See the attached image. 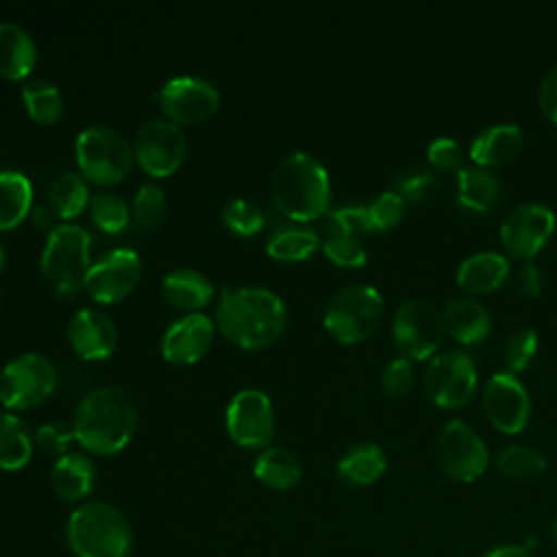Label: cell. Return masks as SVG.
<instances>
[{
	"instance_id": "13",
	"label": "cell",
	"mask_w": 557,
	"mask_h": 557,
	"mask_svg": "<svg viewBox=\"0 0 557 557\" xmlns=\"http://www.w3.org/2000/svg\"><path fill=\"white\" fill-rule=\"evenodd\" d=\"M437 459L442 470L459 481H476L490 466V453L476 431L463 420H448L437 435Z\"/></svg>"
},
{
	"instance_id": "16",
	"label": "cell",
	"mask_w": 557,
	"mask_h": 557,
	"mask_svg": "<svg viewBox=\"0 0 557 557\" xmlns=\"http://www.w3.org/2000/svg\"><path fill=\"white\" fill-rule=\"evenodd\" d=\"M481 400L487 420L500 433H520L531 416V398L522 381L511 372H494L481 389Z\"/></svg>"
},
{
	"instance_id": "35",
	"label": "cell",
	"mask_w": 557,
	"mask_h": 557,
	"mask_svg": "<svg viewBox=\"0 0 557 557\" xmlns=\"http://www.w3.org/2000/svg\"><path fill=\"white\" fill-rule=\"evenodd\" d=\"M89 215L98 228L104 233H120L128 226L131 207L120 194L113 191H96L89 198Z\"/></svg>"
},
{
	"instance_id": "18",
	"label": "cell",
	"mask_w": 557,
	"mask_h": 557,
	"mask_svg": "<svg viewBox=\"0 0 557 557\" xmlns=\"http://www.w3.org/2000/svg\"><path fill=\"white\" fill-rule=\"evenodd\" d=\"M215 322L207 313L191 311L172 320L161 335V355L170 363H191L211 346Z\"/></svg>"
},
{
	"instance_id": "31",
	"label": "cell",
	"mask_w": 557,
	"mask_h": 557,
	"mask_svg": "<svg viewBox=\"0 0 557 557\" xmlns=\"http://www.w3.org/2000/svg\"><path fill=\"white\" fill-rule=\"evenodd\" d=\"M33 202V183L20 170L0 172V231L17 226L28 213Z\"/></svg>"
},
{
	"instance_id": "38",
	"label": "cell",
	"mask_w": 557,
	"mask_h": 557,
	"mask_svg": "<svg viewBox=\"0 0 557 557\" xmlns=\"http://www.w3.org/2000/svg\"><path fill=\"white\" fill-rule=\"evenodd\" d=\"M435 185V174L422 165L400 168L392 176V191H396L405 202H422Z\"/></svg>"
},
{
	"instance_id": "47",
	"label": "cell",
	"mask_w": 557,
	"mask_h": 557,
	"mask_svg": "<svg viewBox=\"0 0 557 557\" xmlns=\"http://www.w3.org/2000/svg\"><path fill=\"white\" fill-rule=\"evenodd\" d=\"M513 285L520 294L533 298L542 289V270L533 261H520L513 270Z\"/></svg>"
},
{
	"instance_id": "5",
	"label": "cell",
	"mask_w": 557,
	"mask_h": 557,
	"mask_svg": "<svg viewBox=\"0 0 557 557\" xmlns=\"http://www.w3.org/2000/svg\"><path fill=\"white\" fill-rule=\"evenodd\" d=\"M89 248V231L74 222H61L46 233L39 265L59 294H72L85 285L91 265Z\"/></svg>"
},
{
	"instance_id": "24",
	"label": "cell",
	"mask_w": 557,
	"mask_h": 557,
	"mask_svg": "<svg viewBox=\"0 0 557 557\" xmlns=\"http://www.w3.org/2000/svg\"><path fill=\"white\" fill-rule=\"evenodd\" d=\"M37 63V44L17 22L0 20V76L20 81Z\"/></svg>"
},
{
	"instance_id": "48",
	"label": "cell",
	"mask_w": 557,
	"mask_h": 557,
	"mask_svg": "<svg viewBox=\"0 0 557 557\" xmlns=\"http://www.w3.org/2000/svg\"><path fill=\"white\" fill-rule=\"evenodd\" d=\"M30 222L37 226V228H46V231H52L57 226V213L50 209V205H35L30 209Z\"/></svg>"
},
{
	"instance_id": "7",
	"label": "cell",
	"mask_w": 557,
	"mask_h": 557,
	"mask_svg": "<svg viewBox=\"0 0 557 557\" xmlns=\"http://www.w3.org/2000/svg\"><path fill=\"white\" fill-rule=\"evenodd\" d=\"M383 318V296L368 283L339 287L324 307V329L337 342L357 344L370 337Z\"/></svg>"
},
{
	"instance_id": "32",
	"label": "cell",
	"mask_w": 557,
	"mask_h": 557,
	"mask_svg": "<svg viewBox=\"0 0 557 557\" xmlns=\"http://www.w3.org/2000/svg\"><path fill=\"white\" fill-rule=\"evenodd\" d=\"M89 198L91 196L85 176L72 170L54 176L48 187V205L61 220L78 215L89 205Z\"/></svg>"
},
{
	"instance_id": "14",
	"label": "cell",
	"mask_w": 557,
	"mask_h": 557,
	"mask_svg": "<svg viewBox=\"0 0 557 557\" xmlns=\"http://www.w3.org/2000/svg\"><path fill=\"white\" fill-rule=\"evenodd\" d=\"M157 100L165 117L174 124H198L218 111L220 91L202 76L178 74L159 87Z\"/></svg>"
},
{
	"instance_id": "49",
	"label": "cell",
	"mask_w": 557,
	"mask_h": 557,
	"mask_svg": "<svg viewBox=\"0 0 557 557\" xmlns=\"http://www.w3.org/2000/svg\"><path fill=\"white\" fill-rule=\"evenodd\" d=\"M481 557H533V553L527 544H500L490 548Z\"/></svg>"
},
{
	"instance_id": "27",
	"label": "cell",
	"mask_w": 557,
	"mask_h": 557,
	"mask_svg": "<svg viewBox=\"0 0 557 557\" xmlns=\"http://www.w3.org/2000/svg\"><path fill=\"white\" fill-rule=\"evenodd\" d=\"M387 468V455L376 442L350 446L337 461V476L346 485L363 487L374 483Z\"/></svg>"
},
{
	"instance_id": "50",
	"label": "cell",
	"mask_w": 557,
	"mask_h": 557,
	"mask_svg": "<svg viewBox=\"0 0 557 557\" xmlns=\"http://www.w3.org/2000/svg\"><path fill=\"white\" fill-rule=\"evenodd\" d=\"M550 535H553V542H555V546H557V511H555L553 522H550Z\"/></svg>"
},
{
	"instance_id": "28",
	"label": "cell",
	"mask_w": 557,
	"mask_h": 557,
	"mask_svg": "<svg viewBox=\"0 0 557 557\" xmlns=\"http://www.w3.org/2000/svg\"><path fill=\"white\" fill-rule=\"evenodd\" d=\"M498 191H500V183L496 174L487 168L466 165L457 174V205L463 211H472V213L490 211L498 200Z\"/></svg>"
},
{
	"instance_id": "36",
	"label": "cell",
	"mask_w": 557,
	"mask_h": 557,
	"mask_svg": "<svg viewBox=\"0 0 557 557\" xmlns=\"http://www.w3.org/2000/svg\"><path fill=\"white\" fill-rule=\"evenodd\" d=\"M168 211V198L161 185L146 181L137 187L133 202H131V215L141 228H154L161 224Z\"/></svg>"
},
{
	"instance_id": "25",
	"label": "cell",
	"mask_w": 557,
	"mask_h": 557,
	"mask_svg": "<svg viewBox=\"0 0 557 557\" xmlns=\"http://www.w3.org/2000/svg\"><path fill=\"white\" fill-rule=\"evenodd\" d=\"M161 294L172 307L196 311L213 300L215 285L200 270L174 268L163 276Z\"/></svg>"
},
{
	"instance_id": "42",
	"label": "cell",
	"mask_w": 557,
	"mask_h": 557,
	"mask_svg": "<svg viewBox=\"0 0 557 557\" xmlns=\"http://www.w3.org/2000/svg\"><path fill=\"white\" fill-rule=\"evenodd\" d=\"M324 255L339 268H361L368 261L366 246L350 235H329L322 239Z\"/></svg>"
},
{
	"instance_id": "10",
	"label": "cell",
	"mask_w": 557,
	"mask_h": 557,
	"mask_svg": "<svg viewBox=\"0 0 557 557\" xmlns=\"http://www.w3.org/2000/svg\"><path fill=\"white\" fill-rule=\"evenodd\" d=\"M424 392L442 409L463 407L479 383L474 359L459 348L437 352L424 368Z\"/></svg>"
},
{
	"instance_id": "41",
	"label": "cell",
	"mask_w": 557,
	"mask_h": 557,
	"mask_svg": "<svg viewBox=\"0 0 557 557\" xmlns=\"http://www.w3.org/2000/svg\"><path fill=\"white\" fill-rule=\"evenodd\" d=\"M405 205L407 202L392 189L381 191L379 196H374L366 205L372 231H387V228L396 226L405 215Z\"/></svg>"
},
{
	"instance_id": "17",
	"label": "cell",
	"mask_w": 557,
	"mask_h": 557,
	"mask_svg": "<svg viewBox=\"0 0 557 557\" xmlns=\"http://www.w3.org/2000/svg\"><path fill=\"white\" fill-rule=\"evenodd\" d=\"M141 276V257L137 250L120 246L100 255L85 276V289L96 302L122 300Z\"/></svg>"
},
{
	"instance_id": "19",
	"label": "cell",
	"mask_w": 557,
	"mask_h": 557,
	"mask_svg": "<svg viewBox=\"0 0 557 557\" xmlns=\"http://www.w3.org/2000/svg\"><path fill=\"white\" fill-rule=\"evenodd\" d=\"M67 342L83 359H104L117 346V326L100 309L83 307L67 320Z\"/></svg>"
},
{
	"instance_id": "3",
	"label": "cell",
	"mask_w": 557,
	"mask_h": 557,
	"mask_svg": "<svg viewBox=\"0 0 557 557\" xmlns=\"http://www.w3.org/2000/svg\"><path fill=\"white\" fill-rule=\"evenodd\" d=\"M270 191L278 211L296 222L318 220L331 205L329 172L305 150L289 152L278 161L270 178Z\"/></svg>"
},
{
	"instance_id": "1",
	"label": "cell",
	"mask_w": 557,
	"mask_h": 557,
	"mask_svg": "<svg viewBox=\"0 0 557 557\" xmlns=\"http://www.w3.org/2000/svg\"><path fill=\"white\" fill-rule=\"evenodd\" d=\"M287 309L283 298L263 285L224 287L215 305L220 333L242 348H263L285 329Z\"/></svg>"
},
{
	"instance_id": "9",
	"label": "cell",
	"mask_w": 557,
	"mask_h": 557,
	"mask_svg": "<svg viewBox=\"0 0 557 557\" xmlns=\"http://www.w3.org/2000/svg\"><path fill=\"white\" fill-rule=\"evenodd\" d=\"M57 387V368L41 352H20L0 370V400L9 409H30Z\"/></svg>"
},
{
	"instance_id": "26",
	"label": "cell",
	"mask_w": 557,
	"mask_h": 557,
	"mask_svg": "<svg viewBox=\"0 0 557 557\" xmlns=\"http://www.w3.org/2000/svg\"><path fill=\"white\" fill-rule=\"evenodd\" d=\"M252 474L270 490H292L302 479V463L296 453L283 446H265L252 461Z\"/></svg>"
},
{
	"instance_id": "21",
	"label": "cell",
	"mask_w": 557,
	"mask_h": 557,
	"mask_svg": "<svg viewBox=\"0 0 557 557\" xmlns=\"http://www.w3.org/2000/svg\"><path fill=\"white\" fill-rule=\"evenodd\" d=\"M446 333L459 344H479L492 331V315L487 307L470 296H459L442 309Z\"/></svg>"
},
{
	"instance_id": "6",
	"label": "cell",
	"mask_w": 557,
	"mask_h": 557,
	"mask_svg": "<svg viewBox=\"0 0 557 557\" xmlns=\"http://www.w3.org/2000/svg\"><path fill=\"white\" fill-rule=\"evenodd\" d=\"M74 154L81 174L98 185L120 183L133 165L135 152L131 141L107 124H89L78 131Z\"/></svg>"
},
{
	"instance_id": "23",
	"label": "cell",
	"mask_w": 557,
	"mask_h": 557,
	"mask_svg": "<svg viewBox=\"0 0 557 557\" xmlns=\"http://www.w3.org/2000/svg\"><path fill=\"white\" fill-rule=\"evenodd\" d=\"M509 276V259L496 250H479L468 255L457 272V285L468 294H487L505 283Z\"/></svg>"
},
{
	"instance_id": "51",
	"label": "cell",
	"mask_w": 557,
	"mask_h": 557,
	"mask_svg": "<svg viewBox=\"0 0 557 557\" xmlns=\"http://www.w3.org/2000/svg\"><path fill=\"white\" fill-rule=\"evenodd\" d=\"M4 263H7V248H4V244L0 242V270L4 268Z\"/></svg>"
},
{
	"instance_id": "15",
	"label": "cell",
	"mask_w": 557,
	"mask_h": 557,
	"mask_svg": "<svg viewBox=\"0 0 557 557\" xmlns=\"http://www.w3.org/2000/svg\"><path fill=\"white\" fill-rule=\"evenodd\" d=\"M555 213L544 202H522L500 222L498 237L505 252L520 261H531L550 239Z\"/></svg>"
},
{
	"instance_id": "4",
	"label": "cell",
	"mask_w": 557,
	"mask_h": 557,
	"mask_svg": "<svg viewBox=\"0 0 557 557\" xmlns=\"http://www.w3.org/2000/svg\"><path fill=\"white\" fill-rule=\"evenodd\" d=\"M65 542L74 557H131L133 529L115 505L87 500L70 511Z\"/></svg>"
},
{
	"instance_id": "33",
	"label": "cell",
	"mask_w": 557,
	"mask_h": 557,
	"mask_svg": "<svg viewBox=\"0 0 557 557\" xmlns=\"http://www.w3.org/2000/svg\"><path fill=\"white\" fill-rule=\"evenodd\" d=\"M22 100L28 115L41 124H54L63 113L61 89L48 78H26L22 85Z\"/></svg>"
},
{
	"instance_id": "22",
	"label": "cell",
	"mask_w": 557,
	"mask_h": 557,
	"mask_svg": "<svg viewBox=\"0 0 557 557\" xmlns=\"http://www.w3.org/2000/svg\"><path fill=\"white\" fill-rule=\"evenodd\" d=\"M96 466L85 453H65L54 459L50 468V483L54 494L65 503H78L94 490Z\"/></svg>"
},
{
	"instance_id": "30",
	"label": "cell",
	"mask_w": 557,
	"mask_h": 557,
	"mask_svg": "<svg viewBox=\"0 0 557 557\" xmlns=\"http://www.w3.org/2000/svg\"><path fill=\"white\" fill-rule=\"evenodd\" d=\"M33 446L35 435L28 424L11 411H0V468L9 472L24 468L33 457Z\"/></svg>"
},
{
	"instance_id": "34",
	"label": "cell",
	"mask_w": 557,
	"mask_h": 557,
	"mask_svg": "<svg viewBox=\"0 0 557 557\" xmlns=\"http://www.w3.org/2000/svg\"><path fill=\"white\" fill-rule=\"evenodd\" d=\"M496 468L509 479L529 481L546 470V457L529 444H509L496 453Z\"/></svg>"
},
{
	"instance_id": "20",
	"label": "cell",
	"mask_w": 557,
	"mask_h": 557,
	"mask_svg": "<svg viewBox=\"0 0 557 557\" xmlns=\"http://www.w3.org/2000/svg\"><path fill=\"white\" fill-rule=\"evenodd\" d=\"M524 146V133L518 124L496 122L481 128L470 141V159L479 168H498L518 157Z\"/></svg>"
},
{
	"instance_id": "45",
	"label": "cell",
	"mask_w": 557,
	"mask_h": 557,
	"mask_svg": "<svg viewBox=\"0 0 557 557\" xmlns=\"http://www.w3.org/2000/svg\"><path fill=\"white\" fill-rule=\"evenodd\" d=\"M381 385L389 396H405L413 385V363L407 357H394L381 372Z\"/></svg>"
},
{
	"instance_id": "44",
	"label": "cell",
	"mask_w": 557,
	"mask_h": 557,
	"mask_svg": "<svg viewBox=\"0 0 557 557\" xmlns=\"http://www.w3.org/2000/svg\"><path fill=\"white\" fill-rule=\"evenodd\" d=\"M76 440L74 435V426L61 420H52V422H44L37 426L35 431V444L54 457H61L65 453H70V444Z\"/></svg>"
},
{
	"instance_id": "37",
	"label": "cell",
	"mask_w": 557,
	"mask_h": 557,
	"mask_svg": "<svg viewBox=\"0 0 557 557\" xmlns=\"http://www.w3.org/2000/svg\"><path fill=\"white\" fill-rule=\"evenodd\" d=\"M322 228H324V237L329 235L357 237L361 233H372L366 205H342V207L329 209L322 215Z\"/></svg>"
},
{
	"instance_id": "29",
	"label": "cell",
	"mask_w": 557,
	"mask_h": 557,
	"mask_svg": "<svg viewBox=\"0 0 557 557\" xmlns=\"http://www.w3.org/2000/svg\"><path fill=\"white\" fill-rule=\"evenodd\" d=\"M320 246V233L305 224H281L265 239V252L278 261H302Z\"/></svg>"
},
{
	"instance_id": "39",
	"label": "cell",
	"mask_w": 557,
	"mask_h": 557,
	"mask_svg": "<svg viewBox=\"0 0 557 557\" xmlns=\"http://www.w3.org/2000/svg\"><path fill=\"white\" fill-rule=\"evenodd\" d=\"M220 218H222V224L239 237H248V235L259 233L263 228V222H265L263 211L246 198H231L222 207Z\"/></svg>"
},
{
	"instance_id": "43",
	"label": "cell",
	"mask_w": 557,
	"mask_h": 557,
	"mask_svg": "<svg viewBox=\"0 0 557 557\" xmlns=\"http://www.w3.org/2000/svg\"><path fill=\"white\" fill-rule=\"evenodd\" d=\"M426 161L435 170H442V172H448L455 176L466 168L463 165V161H466L463 148L459 146V141L455 137H446V135L431 139V144L426 146Z\"/></svg>"
},
{
	"instance_id": "8",
	"label": "cell",
	"mask_w": 557,
	"mask_h": 557,
	"mask_svg": "<svg viewBox=\"0 0 557 557\" xmlns=\"http://www.w3.org/2000/svg\"><path fill=\"white\" fill-rule=\"evenodd\" d=\"M446 335L442 311L435 302L413 296L403 300L392 318V339L400 357L429 359Z\"/></svg>"
},
{
	"instance_id": "40",
	"label": "cell",
	"mask_w": 557,
	"mask_h": 557,
	"mask_svg": "<svg viewBox=\"0 0 557 557\" xmlns=\"http://www.w3.org/2000/svg\"><path fill=\"white\" fill-rule=\"evenodd\" d=\"M535 350H537L535 329H531V326L516 329L503 346V361L507 366V372L516 374V372L524 370L531 363V359L535 357Z\"/></svg>"
},
{
	"instance_id": "11",
	"label": "cell",
	"mask_w": 557,
	"mask_h": 557,
	"mask_svg": "<svg viewBox=\"0 0 557 557\" xmlns=\"http://www.w3.org/2000/svg\"><path fill=\"white\" fill-rule=\"evenodd\" d=\"M231 440L244 448L263 450L274 435V405L259 387H244L233 394L224 416Z\"/></svg>"
},
{
	"instance_id": "2",
	"label": "cell",
	"mask_w": 557,
	"mask_h": 557,
	"mask_svg": "<svg viewBox=\"0 0 557 557\" xmlns=\"http://www.w3.org/2000/svg\"><path fill=\"white\" fill-rule=\"evenodd\" d=\"M137 403L120 385L89 389L74 409V435L94 455H115L133 437L137 426Z\"/></svg>"
},
{
	"instance_id": "46",
	"label": "cell",
	"mask_w": 557,
	"mask_h": 557,
	"mask_svg": "<svg viewBox=\"0 0 557 557\" xmlns=\"http://www.w3.org/2000/svg\"><path fill=\"white\" fill-rule=\"evenodd\" d=\"M537 102L542 113L557 124V65L542 76L537 87Z\"/></svg>"
},
{
	"instance_id": "12",
	"label": "cell",
	"mask_w": 557,
	"mask_h": 557,
	"mask_svg": "<svg viewBox=\"0 0 557 557\" xmlns=\"http://www.w3.org/2000/svg\"><path fill=\"white\" fill-rule=\"evenodd\" d=\"M187 141L178 124L168 117H150L133 137V152L150 176H170L185 159Z\"/></svg>"
}]
</instances>
